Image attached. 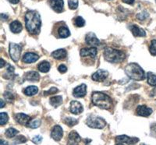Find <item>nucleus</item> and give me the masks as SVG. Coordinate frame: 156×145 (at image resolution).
<instances>
[{
	"label": "nucleus",
	"instance_id": "6ab92c4d",
	"mask_svg": "<svg viewBox=\"0 0 156 145\" xmlns=\"http://www.w3.org/2000/svg\"><path fill=\"white\" fill-rule=\"evenodd\" d=\"M130 30H131L132 34L135 37H145L146 32L142 29L141 27H138L137 25H132L130 27Z\"/></svg>",
	"mask_w": 156,
	"mask_h": 145
},
{
	"label": "nucleus",
	"instance_id": "58836bf2",
	"mask_svg": "<svg viewBox=\"0 0 156 145\" xmlns=\"http://www.w3.org/2000/svg\"><path fill=\"white\" fill-rule=\"evenodd\" d=\"M42 140V136H40V135H37V136H34L33 139H32V141L34 142V143H38L40 142H41Z\"/></svg>",
	"mask_w": 156,
	"mask_h": 145
},
{
	"label": "nucleus",
	"instance_id": "9d476101",
	"mask_svg": "<svg viewBox=\"0 0 156 145\" xmlns=\"http://www.w3.org/2000/svg\"><path fill=\"white\" fill-rule=\"evenodd\" d=\"M62 136H63V130L62 127L58 125L54 126L51 132V138L55 141H59L62 138Z\"/></svg>",
	"mask_w": 156,
	"mask_h": 145
},
{
	"label": "nucleus",
	"instance_id": "c85d7f7f",
	"mask_svg": "<svg viewBox=\"0 0 156 145\" xmlns=\"http://www.w3.org/2000/svg\"><path fill=\"white\" fill-rule=\"evenodd\" d=\"M64 122H65L68 126L72 127V126H75V125H76V124L78 123V120L76 119V118H72V117H67V118H66L64 119Z\"/></svg>",
	"mask_w": 156,
	"mask_h": 145
},
{
	"label": "nucleus",
	"instance_id": "2f4dec72",
	"mask_svg": "<svg viewBox=\"0 0 156 145\" xmlns=\"http://www.w3.org/2000/svg\"><path fill=\"white\" fill-rule=\"evenodd\" d=\"M8 120H9V116H8L7 113L5 112H1L0 113V124L3 126L5 123H7Z\"/></svg>",
	"mask_w": 156,
	"mask_h": 145
},
{
	"label": "nucleus",
	"instance_id": "473e14b6",
	"mask_svg": "<svg viewBox=\"0 0 156 145\" xmlns=\"http://www.w3.org/2000/svg\"><path fill=\"white\" fill-rule=\"evenodd\" d=\"M149 51L152 55H156V40L151 41V45L149 47Z\"/></svg>",
	"mask_w": 156,
	"mask_h": 145
},
{
	"label": "nucleus",
	"instance_id": "bb28decb",
	"mask_svg": "<svg viewBox=\"0 0 156 145\" xmlns=\"http://www.w3.org/2000/svg\"><path fill=\"white\" fill-rule=\"evenodd\" d=\"M147 83L151 86H156V75L152 72H147Z\"/></svg>",
	"mask_w": 156,
	"mask_h": 145
},
{
	"label": "nucleus",
	"instance_id": "aec40b11",
	"mask_svg": "<svg viewBox=\"0 0 156 145\" xmlns=\"http://www.w3.org/2000/svg\"><path fill=\"white\" fill-rule=\"evenodd\" d=\"M66 55H67V51L63 49V48H60V49H58L56 51H54L51 53V56L55 58V59H58V60L63 59V58H66Z\"/></svg>",
	"mask_w": 156,
	"mask_h": 145
},
{
	"label": "nucleus",
	"instance_id": "2eb2a0df",
	"mask_svg": "<svg viewBox=\"0 0 156 145\" xmlns=\"http://www.w3.org/2000/svg\"><path fill=\"white\" fill-rule=\"evenodd\" d=\"M136 114L139 116L148 117L149 115L152 113V109L151 108H148L146 105H139L136 108Z\"/></svg>",
	"mask_w": 156,
	"mask_h": 145
},
{
	"label": "nucleus",
	"instance_id": "f03ea898",
	"mask_svg": "<svg viewBox=\"0 0 156 145\" xmlns=\"http://www.w3.org/2000/svg\"><path fill=\"white\" fill-rule=\"evenodd\" d=\"M91 99L94 105H96L102 109H110L112 106V98L108 94L102 92H93Z\"/></svg>",
	"mask_w": 156,
	"mask_h": 145
},
{
	"label": "nucleus",
	"instance_id": "f8f14e48",
	"mask_svg": "<svg viewBox=\"0 0 156 145\" xmlns=\"http://www.w3.org/2000/svg\"><path fill=\"white\" fill-rule=\"evenodd\" d=\"M69 111L74 115H79L83 111V107L79 101H72L69 105Z\"/></svg>",
	"mask_w": 156,
	"mask_h": 145
},
{
	"label": "nucleus",
	"instance_id": "cd10ccee",
	"mask_svg": "<svg viewBox=\"0 0 156 145\" xmlns=\"http://www.w3.org/2000/svg\"><path fill=\"white\" fill-rule=\"evenodd\" d=\"M18 133H19V131L17 129H16L15 128L9 127L5 131V136H7L8 138H12L14 137Z\"/></svg>",
	"mask_w": 156,
	"mask_h": 145
},
{
	"label": "nucleus",
	"instance_id": "ea45409f",
	"mask_svg": "<svg viewBox=\"0 0 156 145\" xmlns=\"http://www.w3.org/2000/svg\"><path fill=\"white\" fill-rule=\"evenodd\" d=\"M58 72H60L61 73H65V72L67 71V68L65 65H59V66L58 67Z\"/></svg>",
	"mask_w": 156,
	"mask_h": 145
},
{
	"label": "nucleus",
	"instance_id": "49530a36",
	"mask_svg": "<svg viewBox=\"0 0 156 145\" xmlns=\"http://www.w3.org/2000/svg\"><path fill=\"white\" fill-rule=\"evenodd\" d=\"M1 62H2V64H1V68H2L5 64V62H4V60H3V58H1Z\"/></svg>",
	"mask_w": 156,
	"mask_h": 145
},
{
	"label": "nucleus",
	"instance_id": "7ed1b4c3",
	"mask_svg": "<svg viewBox=\"0 0 156 145\" xmlns=\"http://www.w3.org/2000/svg\"><path fill=\"white\" fill-rule=\"evenodd\" d=\"M125 72L128 77L132 80H143L145 79V72L144 69L135 62L128 64L125 68Z\"/></svg>",
	"mask_w": 156,
	"mask_h": 145
},
{
	"label": "nucleus",
	"instance_id": "a19ab883",
	"mask_svg": "<svg viewBox=\"0 0 156 145\" xmlns=\"http://www.w3.org/2000/svg\"><path fill=\"white\" fill-rule=\"evenodd\" d=\"M14 67H12V65H10L9 64H8L7 65V72H9V74L10 75H12L13 74V72H14Z\"/></svg>",
	"mask_w": 156,
	"mask_h": 145
},
{
	"label": "nucleus",
	"instance_id": "1a4fd4ad",
	"mask_svg": "<svg viewBox=\"0 0 156 145\" xmlns=\"http://www.w3.org/2000/svg\"><path fill=\"white\" fill-rule=\"evenodd\" d=\"M51 8L56 12H62L63 11V0H48Z\"/></svg>",
	"mask_w": 156,
	"mask_h": 145
},
{
	"label": "nucleus",
	"instance_id": "79ce46f5",
	"mask_svg": "<svg viewBox=\"0 0 156 145\" xmlns=\"http://www.w3.org/2000/svg\"><path fill=\"white\" fill-rule=\"evenodd\" d=\"M151 133L153 134V136H154L156 137V123H154L151 125Z\"/></svg>",
	"mask_w": 156,
	"mask_h": 145
},
{
	"label": "nucleus",
	"instance_id": "39448f33",
	"mask_svg": "<svg viewBox=\"0 0 156 145\" xmlns=\"http://www.w3.org/2000/svg\"><path fill=\"white\" fill-rule=\"evenodd\" d=\"M87 126L92 129H103L106 126V121L97 115H90L86 121Z\"/></svg>",
	"mask_w": 156,
	"mask_h": 145
},
{
	"label": "nucleus",
	"instance_id": "a878e982",
	"mask_svg": "<svg viewBox=\"0 0 156 145\" xmlns=\"http://www.w3.org/2000/svg\"><path fill=\"white\" fill-rule=\"evenodd\" d=\"M50 68H51V65L47 61H43L37 66L38 70L41 72H48L49 71Z\"/></svg>",
	"mask_w": 156,
	"mask_h": 145
},
{
	"label": "nucleus",
	"instance_id": "9b49d317",
	"mask_svg": "<svg viewBox=\"0 0 156 145\" xmlns=\"http://www.w3.org/2000/svg\"><path fill=\"white\" fill-rule=\"evenodd\" d=\"M85 41L86 43L89 46H91V47H97V46L100 44L99 40L98 39L95 34L92 33V32H90V33L87 34L85 37Z\"/></svg>",
	"mask_w": 156,
	"mask_h": 145
},
{
	"label": "nucleus",
	"instance_id": "de8ad7c7",
	"mask_svg": "<svg viewBox=\"0 0 156 145\" xmlns=\"http://www.w3.org/2000/svg\"><path fill=\"white\" fill-rule=\"evenodd\" d=\"M1 105H0V108H2L4 107V104H5V103H4V101H3V100L2 99H1Z\"/></svg>",
	"mask_w": 156,
	"mask_h": 145
},
{
	"label": "nucleus",
	"instance_id": "0eeeda50",
	"mask_svg": "<svg viewBox=\"0 0 156 145\" xmlns=\"http://www.w3.org/2000/svg\"><path fill=\"white\" fill-rule=\"evenodd\" d=\"M139 141V139L136 137H129L126 135H120L115 137L116 144H134Z\"/></svg>",
	"mask_w": 156,
	"mask_h": 145
},
{
	"label": "nucleus",
	"instance_id": "412c9836",
	"mask_svg": "<svg viewBox=\"0 0 156 145\" xmlns=\"http://www.w3.org/2000/svg\"><path fill=\"white\" fill-rule=\"evenodd\" d=\"M9 28H10V30L12 33L18 34V33L21 31L22 29H23V27H22V24L20 22L18 21V20H15V21H12L9 24Z\"/></svg>",
	"mask_w": 156,
	"mask_h": 145
},
{
	"label": "nucleus",
	"instance_id": "393cba45",
	"mask_svg": "<svg viewBox=\"0 0 156 145\" xmlns=\"http://www.w3.org/2000/svg\"><path fill=\"white\" fill-rule=\"evenodd\" d=\"M38 92V88L36 86H29L23 90V93L27 96H33Z\"/></svg>",
	"mask_w": 156,
	"mask_h": 145
},
{
	"label": "nucleus",
	"instance_id": "f704fd0d",
	"mask_svg": "<svg viewBox=\"0 0 156 145\" xmlns=\"http://www.w3.org/2000/svg\"><path fill=\"white\" fill-rule=\"evenodd\" d=\"M148 13L146 11H143V12H140L138 14H136V18L140 19V20H144L146 18L148 17Z\"/></svg>",
	"mask_w": 156,
	"mask_h": 145
},
{
	"label": "nucleus",
	"instance_id": "72a5a7b5",
	"mask_svg": "<svg viewBox=\"0 0 156 145\" xmlns=\"http://www.w3.org/2000/svg\"><path fill=\"white\" fill-rule=\"evenodd\" d=\"M68 5L70 9H76L78 7V0H68Z\"/></svg>",
	"mask_w": 156,
	"mask_h": 145
},
{
	"label": "nucleus",
	"instance_id": "f257e3e1",
	"mask_svg": "<svg viewBox=\"0 0 156 145\" xmlns=\"http://www.w3.org/2000/svg\"><path fill=\"white\" fill-rule=\"evenodd\" d=\"M25 26L30 34H37L41 27V16L36 10H29L25 14Z\"/></svg>",
	"mask_w": 156,
	"mask_h": 145
},
{
	"label": "nucleus",
	"instance_id": "4c0bfd02",
	"mask_svg": "<svg viewBox=\"0 0 156 145\" xmlns=\"http://www.w3.org/2000/svg\"><path fill=\"white\" fill-rule=\"evenodd\" d=\"M27 141V139L23 136H19L15 139L14 143H24Z\"/></svg>",
	"mask_w": 156,
	"mask_h": 145
},
{
	"label": "nucleus",
	"instance_id": "dca6fc26",
	"mask_svg": "<svg viewBox=\"0 0 156 145\" xmlns=\"http://www.w3.org/2000/svg\"><path fill=\"white\" fill-rule=\"evenodd\" d=\"M80 56L81 57H91V58H95L97 55V49L95 47L92 48H83L80 50Z\"/></svg>",
	"mask_w": 156,
	"mask_h": 145
},
{
	"label": "nucleus",
	"instance_id": "c03bdc74",
	"mask_svg": "<svg viewBox=\"0 0 156 145\" xmlns=\"http://www.w3.org/2000/svg\"><path fill=\"white\" fill-rule=\"evenodd\" d=\"M8 1L12 4H17L20 2V0H8Z\"/></svg>",
	"mask_w": 156,
	"mask_h": 145
},
{
	"label": "nucleus",
	"instance_id": "37998d69",
	"mask_svg": "<svg viewBox=\"0 0 156 145\" xmlns=\"http://www.w3.org/2000/svg\"><path fill=\"white\" fill-rule=\"evenodd\" d=\"M122 1L125 3L129 4V5H133L135 0H122Z\"/></svg>",
	"mask_w": 156,
	"mask_h": 145
},
{
	"label": "nucleus",
	"instance_id": "7c9ffc66",
	"mask_svg": "<svg viewBox=\"0 0 156 145\" xmlns=\"http://www.w3.org/2000/svg\"><path fill=\"white\" fill-rule=\"evenodd\" d=\"M74 25L77 27H83L85 25V20L81 17V16H77L74 19Z\"/></svg>",
	"mask_w": 156,
	"mask_h": 145
},
{
	"label": "nucleus",
	"instance_id": "b1692460",
	"mask_svg": "<svg viewBox=\"0 0 156 145\" xmlns=\"http://www.w3.org/2000/svg\"><path fill=\"white\" fill-rule=\"evenodd\" d=\"M50 104L52 105L55 108L58 107L60 104H62V96H54V97H51L50 98L49 101Z\"/></svg>",
	"mask_w": 156,
	"mask_h": 145
},
{
	"label": "nucleus",
	"instance_id": "4468645a",
	"mask_svg": "<svg viewBox=\"0 0 156 145\" xmlns=\"http://www.w3.org/2000/svg\"><path fill=\"white\" fill-rule=\"evenodd\" d=\"M87 94V85L85 83H82L79 85L73 90V95L75 97H83Z\"/></svg>",
	"mask_w": 156,
	"mask_h": 145
},
{
	"label": "nucleus",
	"instance_id": "ddd939ff",
	"mask_svg": "<svg viewBox=\"0 0 156 145\" xmlns=\"http://www.w3.org/2000/svg\"><path fill=\"white\" fill-rule=\"evenodd\" d=\"M14 118L15 120L18 123L21 124V125H24V126H27V124L29 123V122L31 120V117L24 113H16L15 115Z\"/></svg>",
	"mask_w": 156,
	"mask_h": 145
},
{
	"label": "nucleus",
	"instance_id": "a211bd4d",
	"mask_svg": "<svg viewBox=\"0 0 156 145\" xmlns=\"http://www.w3.org/2000/svg\"><path fill=\"white\" fill-rule=\"evenodd\" d=\"M39 58V55L33 52H27L23 56V62L25 63H33Z\"/></svg>",
	"mask_w": 156,
	"mask_h": 145
},
{
	"label": "nucleus",
	"instance_id": "423d86ee",
	"mask_svg": "<svg viewBox=\"0 0 156 145\" xmlns=\"http://www.w3.org/2000/svg\"><path fill=\"white\" fill-rule=\"evenodd\" d=\"M22 48L20 44H16V43H9V52L11 58L14 62H17L19 60L20 53H21Z\"/></svg>",
	"mask_w": 156,
	"mask_h": 145
},
{
	"label": "nucleus",
	"instance_id": "c9c22d12",
	"mask_svg": "<svg viewBox=\"0 0 156 145\" xmlns=\"http://www.w3.org/2000/svg\"><path fill=\"white\" fill-rule=\"evenodd\" d=\"M4 97H5L6 101H9V102H11V101L13 100V98H14V97H13L12 94H11L10 92H8V91L4 93Z\"/></svg>",
	"mask_w": 156,
	"mask_h": 145
},
{
	"label": "nucleus",
	"instance_id": "20e7f679",
	"mask_svg": "<svg viewBox=\"0 0 156 145\" xmlns=\"http://www.w3.org/2000/svg\"><path fill=\"white\" fill-rule=\"evenodd\" d=\"M104 58L105 60L112 63H119L124 61L126 54L120 50L106 47L104 49Z\"/></svg>",
	"mask_w": 156,
	"mask_h": 145
},
{
	"label": "nucleus",
	"instance_id": "4be33fe9",
	"mask_svg": "<svg viewBox=\"0 0 156 145\" xmlns=\"http://www.w3.org/2000/svg\"><path fill=\"white\" fill-rule=\"evenodd\" d=\"M25 79L29 81H37L39 80V76L38 72H36V71H30V72H27L24 76Z\"/></svg>",
	"mask_w": 156,
	"mask_h": 145
},
{
	"label": "nucleus",
	"instance_id": "c756f323",
	"mask_svg": "<svg viewBox=\"0 0 156 145\" xmlns=\"http://www.w3.org/2000/svg\"><path fill=\"white\" fill-rule=\"evenodd\" d=\"M41 125V120L40 119H34V120H30L29 123L27 124V126L29 128H32V129H36V128L39 127Z\"/></svg>",
	"mask_w": 156,
	"mask_h": 145
},
{
	"label": "nucleus",
	"instance_id": "5701e85b",
	"mask_svg": "<svg viewBox=\"0 0 156 145\" xmlns=\"http://www.w3.org/2000/svg\"><path fill=\"white\" fill-rule=\"evenodd\" d=\"M58 34L59 37L66 38V37H68L70 35V31H69L66 26H61L58 29Z\"/></svg>",
	"mask_w": 156,
	"mask_h": 145
},
{
	"label": "nucleus",
	"instance_id": "e433bc0d",
	"mask_svg": "<svg viewBox=\"0 0 156 145\" xmlns=\"http://www.w3.org/2000/svg\"><path fill=\"white\" fill-rule=\"evenodd\" d=\"M58 90V89L56 88V87H51V88H50L49 90H47V91H45L44 93V95H49V94H55V93H57Z\"/></svg>",
	"mask_w": 156,
	"mask_h": 145
},
{
	"label": "nucleus",
	"instance_id": "a18cd8bd",
	"mask_svg": "<svg viewBox=\"0 0 156 145\" xmlns=\"http://www.w3.org/2000/svg\"><path fill=\"white\" fill-rule=\"evenodd\" d=\"M1 17H2V19H6L8 18L7 15H5V14H3V13H2L1 14Z\"/></svg>",
	"mask_w": 156,
	"mask_h": 145
},
{
	"label": "nucleus",
	"instance_id": "6e6552de",
	"mask_svg": "<svg viewBox=\"0 0 156 145\" xmlns=\"http://www.w3.org/2000/svg\"><path fill=\"white\" fill-rule=\"evenodd\" d=\"M108 76V72L105 69H98L97 72L93 73L92 80L97 82H102L105 80Z\"/></svg>",
	"mask_w": 156,
	"mask_h": 145
},
{
	"label": "nucleus",
	"instance_id": "f3484780",
	"mask_svg": "<svg viewBox=\"0 0 156 145\" xmlns=\"http://www.w3.org/2000/svg\"><path fill=\"white\" fill-rule=\"evenodd\" d=\"M81 140V137L78 134L76 131L73 130L69 133L68 136V144H77Z\"/></svg>",
	"mask_w": 156,
	"mask_h": 145
}]
</instances>
